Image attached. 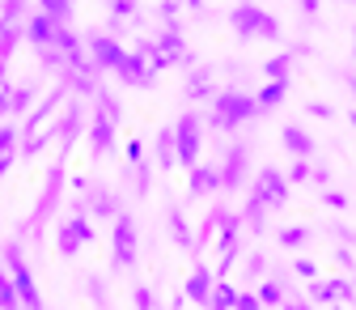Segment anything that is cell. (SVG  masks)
Returning a JSON list of instances; mask_svg holds the SVG:
<instances>
[{"label": "cell", "mask_w": 356, "mask_h": 310, "mask_svg": "<svg viewBox=\"0 0 356 310\" xmlns=\"http://www.w3.org/2000/svg\"><path fill=\"white\" fill-rule=\"evenodd\" d=\"M0 22H26V0H5L0 5Z\"/></svg>", "instance_id": "39"}, {"label": "cell", "mask_w": 356, "mask_h": 310, "mask_svg": "<svg viewBox=\"0 0 356 310\" xmlns=\"http://www.w3.org/2000/svg\"><path fill=\"white\" fill-rule=\"evenodd\" d=\"M94 102H98V111H106L111 119H123V107H119V98H115V94L98 90V94H94Z\"/></svg>", "instance_id": "36"}, {"label": "cell", "mask_w": 356, "mask_h": 310, "mask_svg": "<svg viewBox=\"0 0 356 310\" xmlns=\"http://www.w3.org/2000/svg\"><path fill=\"white\" fill-rule=\"evenodd\" d=\"M216 285H220L216 268H208L204 259H195V268H191V272H187V281H183V293H187L195 306H212V293H216Z\"/></svg>", "instance_id": "10"}, {"label": "cell", "mask_w": 356, "mask_h": 310, "mask_svg": "<svg viewBox=\"0 0 356 310\" xmlns=\"http://www.w3.org/2000/svg\"><path fill=\"white\" fill-rule=\"evenodd\" d=\"M289 170H280V166H259L254 170V187H250V196H259L272 212H280L284 204H289Z\"/></svg>", "instance_id": "4"}, {"label": "cell", "mask_w": 356, "mask_h": 310, "mask_svg": "<svg viewBox=\"0 0 356 310\" xmlns=\"http://www.w3.org/2000/svg\"><path fill=\"white\" fill-rule=\"evenodd\" d=\"M123 85H136V90H149L153 85V77H157V68H153V60L136 47V52H127L123 56V64H119V72H115Z\"/></svg>", "instance_id": "11"}, {"label": "cell", "mask_w": 356, "mask_h": 310, "mask_svg": "<svg viewBox=\"0 0 356 310\" xmlns=\"http://www.w3.org/2000/svg\"><path fill=\"white\" fill-rule=\"evenodd\" d=\"M323 204H327V208H335V212H348V204H352V200H348V192H339V187H323Z\"/></svg>", "instance_id": "37"}, {"label": "cell", "mask_w": 356, "mask_h": 310, "mask_svg": "<svg viewBox=\"0 0 356 310\" xmlns=\"http://www.w3.org/2000/svg\"><path fill=\"white\" fill-rule=\"evenodd\" d=\"M309 302H314V306H348V302H356V285L348 277L309 281Z\"/></svg>", "instance_id": "9"}, {"label": "cell", "mask_w": 356, "mask_h": 310, "mask_svg": "<svg viewBox=\"0 0 356 310\" xmlns=\"http://www.w3.org/2000/svg\"><path fill=\"white\" fill-rule=\"evenodd\" d=\"M127 297H131V306H136V310H153V306H157V293H153L149 285H131Z\"/></svg>", "instance_id": "33"}, {"label": "cell", "mask_w": 356, "mask_h": 310, "mask_svg": "<svg viewBox=\"0 0 356 310\" xmlns=\"http://www.w3.org/2000/svg\"><path fill=\"white\" fill-rule=\"evenodd\" d=\"M242 230H246V226H225V230H220V251H216V263H212L216 277H225V272L234 268V263H238V251H242Z\"/></svg>", "instance_id": "16"}, {"label": "cell", "mask_w": 356, "mask_h": 310, "mask_svg": "<svg viewBox=\"0 0 356 310\" xmlns=\"http://www.w3.org/2000/svg\"><path fill=\"white\" fill-rule=\"evenodd\" d=\"M229 26H234V34H242V38H267V42L280 38V22L267 13V9L250 5V0H242V5L229 9Z\"/></svg>", "instance_id": "3"}, {"label": "cell", "mask_w": 356, "mask_h": 310, "mask_svg": "<svg viewBox=\"0 0 356 310\" xmlns=\"http://www.w3.org/2000/svg\"><path fill=\"white\" fill-rule=\"evenodd\" d=\"M34 85H5V90H0V111H5V119H26L30 115V107H34Z\"/></svg>", "instance_id": "15"}, {"label": "cell", "mask_w": 356, "mask_h": 310, "mask_svg": "<svg viewBox=\"0 0 356 310\" xmlns=\"http://www.w3.org/2000/svg\"><path fill=\"white\" fill-rule=\"evenodd\" d=\"M263 302H259V293L254 289H242V302H238V310H259Z\"/></svg>", "instance_id": "48"}, {"label": "cell", "mask_w": 356, "mask_h": 310, "mask_svg": "<svg viewBox=\"0 0 356 310\" xmlns=\"http://www.w3.org/2000/svg\"><path fill=\"white\" fill-rule=\"evenodd\" d=\"M64 183H68V166H64V157H60V162H51V170H47V183H42V196H38V204H34L30 221L22 226V234H42V226H47V221H51V212L60 208Z\"/></svg>", "instance_id": "2"}, {"label": "cell", "mask_w": 356, "mask_h": 310, "mask_svg": "<svg viewBox=\"0 0 356 310\" xmlns=\"http://www.w3.org/2000/svg\"><path fill=\"white\" fill-rule=\"evenodd\" d=\"M309 179H314L318 187H331V170H327L323 162H309Z\"/></svg>", "instance_id": "46"}, {"label": "cell", "mask_w": 356, "mask_h": 310, "mask_svg": "<svg viewBox=\"0 0 356 310\" xmlns=\"http://www.w3.org/2000/svg\"><path fill=\"white\" fill-rule=\"evenodd\" d=\"M68 187H72V192H89V179H85V174H72Z\"/></svg>", "instance_id": "50"}, {"label": "cell", "mask_w": 356, "mask_h": 310, "mask_svg": "<svg viewBox=\"0 0 356 310\" xmlns=\"http://www.w3.org/2000/svg\"><path fill=\"white\" fill-rule=\"evenodd\" d=\"M309 162H314V157H297L289 166V183H309Z\"/></svg>", "instance_id": "42"}, {"label": "cell", "mask_w": 356, "mask_h": 310, "mask_svg": "<svg viewBox=\"0 0 356 310\" xmlns=\"http://www.w3.org/2000/svg\"><path fill=\"white\" fill-rule=\"evenodd\" d=\"M305 115L309 119H335V107L331 102H305Z\"/></svg>", "instance_id": "43"}, {"label": "cell", "mask_w": 356, "mask_h": 310, "mask_svg": "<svg viewBox=\"0 0 356 310\" xmlns=\"http://www.w3.org/2000/svg\"><path fill=\"white\" fill-rule=\"evenodd\" d=\"M165 226H170V238L183 247V251H195V234H191V226H187V217H183V208H178V204H170Z\"/></svg>", "instance_id": "22"}, {"label": "cell", "mask_w": 356, "mask_h": 310, "mask_svg": "<svg viewBox=\"0 0 356 310\" xmlns=\"http://www.w3.org/2000/svg\"><path fill=\"white\" fill-rule=\"evenodd\" d=\"M280 145H284L293 157H314V149H318L314 137H309L305 127H297V123H284V127H280Z\"/></svg>", "instance_id": "19"}, {"label": "cell", "mask_w": 356, "mask_h": 310, "mask_svg": "<svg viewBox=\"0 0 356 310\" xmlns=\"http://www.w3.org/2000/svg\"><path fill=\"white\" fill-rule=\"evenodd\" d=\"M331 259L339 263V268H343V272H352V268H356V255H352V247H343V242L335 247V255H331Z\"/></svg>", "instance_id": "44"}, {"label": "cell", "mask_w": 356, "mask_h": 310, "mask_svg": "<svg viewBox=\"0 0 356 310\" xmlns=\"http://www.w3.org/2000/svg\"><path fill=\"white\" fill-rule=\"evenodd\" d=\"M38 9H42V13H51L56 22H68V13H72V0H38Z\"/></svg>", "instance_id": "35"}, {"label": "cell", "mask_w": 356, "mask_h": 310, "mask_svg": "<svg viewBox=\"0 0 356 310\" xmlns=\"http://www.w3.org/2000/svg\"><path fill=\"white\" fill-rule=\"evenodd\" d=\"M352 285H356V277H352Z\"/></svg>", "instance_id": "54"}, {"label": "cell", "mask_w": 356, "mask_h": 310, "mask_svg": "<svg viewBox=\"0 0 356 310\" xmlns=\"http://www.w3.org/2000/svg\"><path fill=\"white\" fill-rule=\"evenodd\" d=\"M238 302H242V289L220 277V285H216V293H212V310H238Z\"/></svg>", "instance_id": "29"}, {"label": "cell", "mask_w": 356, "mask_h": 310, "mask_svg": "<svg viewBox=\"0 0 356 310\" xmlns=\"http://www.w3.org/2000/svg\"><path fill=\"white\" fill-rule=\"evenodd\" d=\"M263 72H267V81H289V72H293V52L267 56V60H263Z\"/></svg>", "instance_id": "28"}, {"label": "cell", "mask_w": 356, "mask_h": 310, "mask_svg": "<svg viewBox=\"0 0 356 310\" xmlns=\"http://www.w3.org/2000/svg\"><path fill=\"white\" fill-rule=\"evenodd\" d=\"M309 238H314V226H309V221H293V226L276 230V247H284V251H301V247H309Z\"/></svg>", "instance_id": "21"}, {"label": "cell", "mask_w": 356, "mask_h": 310, "mask_svg": "<svg viewBox=\"0 0 356 310\" xmlns=\"http://www.w3.org/2000/svg\"><path fill=\"white\" fill-rule=\"evenodd\" d=\"M187 98H195V102H212V98H216L212 72H208V68H191V77H187Z\"/></svg>", "instance_id": "26"}, {"label": "cell", "mask_w": 356, "mask_h": 310, "mask_svg": "<svg viewBox=\"0 0 356 310\" xmlns=\"http://www.w3.org/2000/svg\"><path fill=\"white\" fill-rule=\"evenodd\" d=\"M331 234H335V242H343V247H356V234L343 226V221H335V226H331Z\"/></svg>", "instance_id": "47"}, {"label": "cell", "mask_w": 356, "mask_h": 310, "mask_svg": "<svg viewBox=\"0 0 356 310\" xmlns=\"http://www.w3.org/2000/svg\"><path fill=\"white\" fill-rule=\"evenodd\" d=\"M131 179H136V196H145V192H149V179H153V166H149V162L131 166Z\"/></svg>", "instance_id": "41"}, {"label": "cell", "mask_w": 356, "mask_h": 310, "mask_svg": "<svg viewBox=\"0 0 356 310\" xmlns=\"http://www.w3.org/2000/svg\"><path fill=\"white\" fill-rule=\"evenodd\" d=\"M94 242V226H89V217L85 212H72V217H64L60 221V230H56V251L60 255H76L81 247H89Z\"/></svg>", "instance_id": "7"}, {"label": "cell", "mask_w": 356, "mask_h": 310, "mask_svg": "<svg viewBox=\"0 0 356 310\" xmlns=\"http://www.w3.org/2000/svg\"><path fill=\"white\" fill-rule=\"evenodd\" d=\"M297 5H301L305 17H318V0H297Z\"/></svg>", "instance_id": "49"}, {"label": "cell", "mask_w": 356, "mask_h": 310, "mask_svg": "<svg viewBox=\"0 0 356 310\" xmlns=\"http://www.w3.org/2000/svg\"><path fill=\"white\" fill-rule=\"evenodd\" d=\"M187 192H191V196H212V192H225V187H220V170H216V166L195 162V166L187 170Z\"/></svg>", "instance_id": "17"}, {"label": "cell", "mask_w": 356, "mask_h": 310, "mask_svg": "<svg viewBox=\"0 0 356 310\" xmlns=\"http://www.w3.org/2000/svg\"><path fill=\"white\" fill-rule=\"evenodd\" d=\"M22 38H26V26L22 22H0V60H13V52L22 47Z\"/></svg>", "instance_id": "25"}, {"label": "cell", "mask_w": 356, "mask_h": 310, "mask_svg": "<svg viewBox=\"0 0 356 310\" xmlns=\"http://www.w3.org/2000/svg\"><path fill=\"white\" fill-rule=\"evenodd\" d=\"M259 94H246V90H216V98L208 102V119L212 127L229 132V127H242L250 119H259Z\"/></svg>", "instance_id": "1"}, {"label": "cell", "mask_w": 356, "mask_h": 310, "mask_svg": "<svg viewBox=\"0 0 356 310\" xmlns=\"http://www.w3.org/2000/svg\"><path fill=\"white\" fill-rule=\"evenodd\" d=\"M85 42H89V60L98 64V72H119V64H123L127 52L115 42V34H89Z\"/></svg>", "instance_id": "12"}, {"label": "cell", "mask_w": 356, "mask_h": 310, "mask_svg": "<svg viewBox=\"0 0 356 310\" xmlns=\"http://www.w3.org/2000/svg\"><path fill=\"white\" fill-rule=\"evenodd\" d=\"M246 166H250V149L246 145H229L225 149V162H220V187H225V192H242Z\"/></svg>", "instance_id": "13"}, {"label": "cell", "mask_w": 356, "mask_h": 310, "mask_svg": "<svg viewBox=\"0 0 356 310\" xmlns=\"http://www.w3.org/2000/svg\"><path fill=\"white\" fill-rule=\"evenodd\" d=\"M85 293H89V302H94V306H106V293H102V281L98 277L85 281Z\"/></svg>", "instance_id": "45"}, {"label": "cell", "mask_w": 356, "mask_h": 310, "mask_svg": "<svg viewBox=\"0 0 356 310\" xmlns=\"http://www.w3.org/2000/svg\"><path fill=\"white\" fill-rule=\"evenodd\" d=\"M106 13H111L115 22H127L131 13H136V0H106Z\"/></svg>", "instance_id": "38"}, {"label": "cell", "mask_w": 356, "mask_h": 310, "mask_svg": "<svg viewBox=\"0 0 356 310\" xmlns=\"http://www.w3.org/2000/svg\"><path fill=\"white\" fill-rule=\"evenodd\" d=\"M254 293H259L263 306H284V302H289V297H284V277H267V281H259Z\"/></svg>", "instance_id": "27"}, {"label": "cell", "mask_w": 356, "mask_h": 310, "mask_svg": "<svg viewBox=\"0 0 356 310\" xmlns=\"http://www.w3.org/2000/svg\"><path fill=\"white\" fill-rule=\"evenodd\" d=\"M56 123H60V141H64V149L72 153V141L81 137V127H85V107H81V102H68L64 115H60Z\"/></svg>", "instance_id": "20"}, {"label": "cell", "mask_w": 356, "mask_h": 310, "mask_svg": "<svg viewBox=\"0 0 356 310\" xmlns=\"http://www.w3.org/2000/svg\"><path fill=\"white\" fill-rule=\"evenodd\" d=\"M348 123H352V127H356V111H348Z\"/></svg>", "instance_id": "53"}, {"label": "cell", "mask_w": 356, "mask_h": 310, "mask_svg": "<svg viewBox=\"0 0 356 310\" xmlns=\"http://www.w3.org/2000/svg\"><path fill=\"white\" fill-rule=\"evenodd\" d=\"M174 137H178V162L191 170L200 162V153H204V123H200V115L195 111L178 115L174 119Z\"/></svg>", "instance_id": "6"}, {"label": "cell", "mask_w": 356, "mask_h": 310, "mask_svg": "<svg viewBox=\"0 0 356 310\" xmlns=\"http://www.w3.org/2000/svg\"><path fill=\"white\" fill-rule=\"evenodd\" d=\"M115 132H119V119H111L106 111H98V119L89 123V153H94V157L115 153Z\"/></svg>", "instance_id": "14"}, {"label": "cell", "mask_w": 356, "mask_h": 310, "mask_svg": "<svg viewBox=\"0 0 356 310\" xmlns=\"http://www.w3.org/2000/svg\"><path fill=\"white\" fill-rule=\"evenodd\" d=\"M289 98V81H267L263 90H259V107L263 111H272V107H280Z\"/></svg>", "instance_id": "31"}, {"label": "cell", "mask_w": 356, "mask_h": 310, "mask_svg": "<svg viewBox=\"0 0 356 310\" xmlns=\"http://www.w3.org/2000/svg\"><path fill=\"white\" fill-rule=\"evenodd\" d=\"M293 272H297L301 281H318V259H309V255H297V259H293Z\"/></svg>", "instance_id": "34"}, {"label": "cell", "mask_w": 356, "mask_h": 310, "mask_svg": "<svg viewBox=\"0 0 356 310\" xmlns=\"http://www.w3.org/2000/svg\"><path fill=\"white\" fill-rule=\"evenodd\" d=\"M267 217H272V208H267L259 196H246L242 204V221H246V234H263L267 230Z\"/></svg>", "instance_id": "24"}, {"label": "cell", "mask_w": 356, "mask_h": 310, "mask_svg": "<svg viewBox=\"0 0 356 310\" xmlns=\"http://www.w3.org/2000/svg\"><path fill=\"white\" fill-rule=\"evenodd\" d=\"M56 30H60V22L51 13H30L26 17V42H34V47H51Z\"/></svg>", "instance_id": "18"}, {"label": "cell", "mask_w": 356, "mask_h": 310, "mask_svg": "<svg viewBox=\"0 0 356 310\" xmlns=\"http://www.w3.org/2000/svg\"><path fill=\"white\" fill-rule=\"evenodd\" d=\"M263 272H267V255H263V251H250V255L242 259V277H246V281H259Z\"/></svg>", "instance_id": "32"}, {"label": "cell", "mask_w": 356, "mask_h": 310, "mask_svg": "<svg viewBox=\"0 0 356 310\" xmlns=\"http://www.w3.org/2000/svg\"><path fill=\"white\" fill-rule=\"evenodd\" d=\"M123 162H127V170L145 162V145H140V137H131V141L123 145Z\"/></svg>", "instance_id": "40"}, {"label": "cell", "mask_w": 356, "mask_h": 310, "mask_svg": "<svg viewBox=\"0 0 356 310\" xmlns=\"http://www.w3.org/2000/svg\"><path fill=\"white\" fill-rule=\"evenodd\" d=\"M153 149H157L153 157H157V166H161V170H170V166L178 162V137H174V123H165V127L157 132V141H153Z\"/></svg>", "instance_id": "23"}, {"label": "cell", "mask_w": 356, "mask_h": 310, "mask_svg": "<svg viewBox=\"0 0 356 310\" xmlns=\"http://www.w3.org/2000/svg\"><path fill=\"white\" fill-rule=\"evenodd\" d=\"M343 85H348V90H352V94H356V77H352V72L343 77Z\"/></svg>", "instance_id": "51"}, {"label": "cell", "mask_w": 356, "mask_h": 310, "mask_svg": "<svg viewBox=\"0 0 356 310\" xmlns=\"http://www.w3.org/2000/svg\"><path fill=\"white\" fill-rule=\"evenodd\" d=\"M111 263L115 268H131L136 263V221L127 212L115 217V230H111Z\"/></svg>", "instance_id": "8"}, {"label": "cell", "mask_w": 356, "mask_h": 310, "mask_svg": "<svg viewBox=\"0 0 356 310\" xmlns=\"http://www.w3.org/2000/svg\"><path fill=\"white\" fill-rule=\"evenodd\" d=\"M183 5H191V9H204V5H208V0H183Z\"/></svg>", "instance_id": "52"}, {"label": "cell", "mask_w": 356, "mask_h": 310, "mask_svg": "<svg viewBox=\"0 0 356 310\" xmlns=\"http://www.w3.org/2000/svg\"><path fill=\"white\" fill-rule=\"evenodd\" d=\"M5 268H9V277L17 281L22 306H30V310H42V297H38V289H34V277H30V268H26V255H22V238H9V242H5Z\"/></svg>", "instance_id": "5"}, {"label": "cell", "mask_w": 356, "mask_h": 310, "mask_svg": "<svg viewBox=\"0 0 356 310\" xmlns=\"http://www.w3.org/2000/svg\"><path fill=\"white\" fill-rule=\"evenodd\" d=\"M89 208H94L98 217H119V196L98 187V192H89Z\"/></svg>", "instance_id": "30"}]
</instances>
